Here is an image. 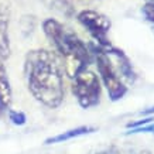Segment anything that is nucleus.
Returning a JSON list of instances; mask_svg holds the SVG:
<instances>
[{
  "mask_svg": "<svg viewBox=\"0 0 154 154\" xmlns=\"http://www.w3.org/2000/svg\"><path fill=\"white\" fill-rule=\"evenodd\" d=\"M9 117H10V120H11V123L16 125V126H23V125H26V122H27V116L23 112H19V110H10Z\"/></svg>",
  "mask_w": 154,
  "mask_h": 154,
  "instance_id": "1a4fd4ad",
  "label": "nucleus"
},
{
  "mask_svg": "<svg viewBox=\"0 0 154 154\" xmlns=\"http://www.w3.org/2000/svg\"><path fill=\"white\" fill-rule=\"evenodd\" d=\"M62 62L50 50H33L26 55L24 75L30 94L35 100L55 109L64 100V75Z\"/></svg>",
  "mask_w": 154,
  "mask_h": 154,
  "instance_id": "f257e3e1",
  "label": "nucleus"
},
{
  "mask_svg": "<svg viewBox=\"0 0 154 154\" xmlns=\"http://www.w3.org/2000/svg\"><path fill=\"white\" fill-rule=\"evenodd\" d=\"M95 154H117L116 151H100V153H95Z\"/></svg>",
  "mask_w": 154,
  "mask_h": 154,
  "instance_id": "4468645a",
  "label": "nucleus"
},
{
  "mask_svg": "<svg viewBox=\"0 0 154 154\" xmlns=\"http://www.w3.org/2000/svg\"><path fill=\"white\" fill-rule=\"evenodd\" d=\"M10 10L7 6L0 5V60L5 61L10 57V37H9Z\"/></svg>",
  "mask_w": 154,
  "mask_h": 154,
  "instance_id": "423d86ee",
  "label": "nucleus"
},
{
  "mask_svg": "<svg viewBox=\"0 0 154 154\" xmlns=\"http://www.w3.org/2000/svg\"><path fill=\"white\" fill-rule=\"evenodd\" d=\"M137 133H154V123L153 125H143V126L133 127L131 130L126 131V134H137Z\"/></svg>",
  "mask_w": 154,
  "mask_h": 154,
  "instance_id": "9b49d317",
  "label": "nucleus"
},
{
  "mask_svg": "<svg viewBox=\"0 0 154 154\" xmlns=\"http://www.w3.org/2000/svg\"><path fill=\"white\" fill-rule=\"evenodd\" d=\"M95 131H96V127H92V126L75 127V129H69V130L64 131V133H60V134H57V136L48 137L47 140H45V144H57V143L68 141V140H71V139H76V137H81V136L91 134V133H95Z\"/></svg>",
  "mask_w": 154,
  "mask_h": 154,
  "instance_id": "0eeeda50",
  "label": "nucleus"
},
{
  "mask_svg": "<svg viewBox=\"0 0 154 154\" xmlns=\"http://www.w3.org/2000/svg\"><path fill=\"white\" fill-rule=\"evenodd\" d=\"M141 13L144 14L146 20L150 21V23L154 26V0H150V2H147V3L143 6Z\"/></svg>",
  "mask_w": 154,
  "mask_h": 154,
  "instance_id": "9d476101",
  "label": "nucleus"
},
{
  "mask_svg": "<svg viewBox=\"0 0 154 154\" xmlns=\"http://www.w3.org/2000/svg\"><path fill=\"white\" fill-rule=\"evenodd\" d=\"M78 21L86 28V31L92 35L98 45H110V41L107 40V33L112 27V21L109 20V17L96 10H82L78 14Z\"/></svg>",
  "mask_w": 154,
  "mask_h": 154,
  "instance_id": "39448f33",
  "label": "nucleus"
},
{
  "mask_svg": "<svg viewBox=\"0 0 154 154\" xmlns=\"http://www.w3.org/2000/svg\"><path fill=\"white\" fill-rule=\"evenodd\" d=\"M153 30H154V26H153Z\"/></svg>",
  "mask_w": 154,
  "mask_h": 154,
  "instance_id": "2eb2a0df",
  "label": "nucleus"
},
{
  "mask_svg": "<svg viewBox=\"0 0 154 154\" xmlns=\"http://www.w3.org/2000/svg\"><path fill=\"white\" fill-rule=\"evenodd\" d=\"M91 50H92L95 60H96L99 79L102 81L103 85H105L107 95H109V99L112 102L120 100L127 94V85L123 82L113 60L109 57V54H106L102 48L99 47L98 44H94Z\"/></svg>",
  "mask_w": 154,
  "mask_h": 154,
  "instance_id": "7ed1b4c3",
  "label": "nucleus"
},
{
  "mask_svg": "<svg viewBox=\"0 0 154 154\" xmlns=\"http://www.w3.org/2000/svg\"><path fill=\"white\" fill-rule=\"evenodd\" d=\"M151 122H153V117H146V119H141V120L129 123V125H127V129H133V127H137V126H143V125H147V123H151Z\"/></svg>",
  "mask_w": 154,
  "mask_h": 154,
  "instance_id": "f8f14e48",
  "label": "nucleus"
},
{
  "mask_svg": "<svg viewBox=\"0 0 154 154\" xmlns=\"http://www.w3.org/2000/svg\"><path fill=\"white\" fill-rule=\"evenodd\" d=\"M42 31L61 55L62 68L71 79H74L81 71L88 68L92 58L91 50L74 31L65 28L55 19L44 20Z\"/></svg>",
  "mask_w": 154,
  "mask_h": 154,
  "instance_id": "f03ea898",
  "label": "nucleus"
},
{
  "mask_svg": "<svg viewBox=\"0 0 154 154\" xmlns=\"http://www.w3.org/2000/svg\"><path fill=\"white\" fill-rule=\"evenodd\" d=\"M143 115H154V106L149 107V109H146V110H143Z\"/></svg>",
  "mask_w": 154,
  "mask_h": 154,
  "instance_id": "ddd939ff",
  "label": "nucleus"
},
{
  "mask_svg": "<svg viewBox=\"0 0 154 154\" xmlns=\"http://www.w3.org/2000/svg\"><path fill=\"white\" fill-rule=\"evenodd\" d=\"M11 99H13L11 86H10L6 71H3V72H0V107L3 110L9 109L11 105Z\"/></svg>",
  "mask_w": 154,
  "mask_h": 154,
  "instance_id": "6e6552de",
  "label": "nucleus"
},
{
  "mask_svg": "<svg viewBox=\"0 0 154 154\" xmlns=\"http://www.w3.org/2000/svg\"><path fill=\"white\" fill-rule=\"evenodd\" d=\"M72 82V94L76 98V102L81 107L89 109L96 106L100 102L102 85L99 76L94 71L85 68L75 76Z\"/></svg>",
  "mask_w": 154,
  "mask_h": 154,
  "instance_id": "20e7f679",
  "label": "nucleus"
}]
</instances>
